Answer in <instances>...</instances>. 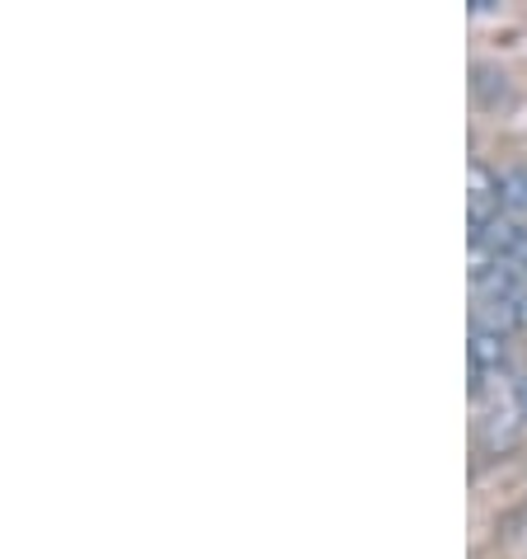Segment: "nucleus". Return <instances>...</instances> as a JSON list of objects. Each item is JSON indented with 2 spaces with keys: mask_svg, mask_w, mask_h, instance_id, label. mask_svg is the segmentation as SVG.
I'll return each instance as SVG.
<instances>
[{
  "mask_svg": "<svg viewBox=\"0 0 527 559\" xmlns=\"http://www.w3.org/2000/svg\"><path fill=\"white\" fill-rule=\"evenodd\" d=\"M500 207L527 222V169H504L500 175Z\"/></svg>",
  "mask_w": 527,
  "mask_h": 559,
  "instance_id": "obj_3",
  "label": "nucleus"
},
{
  "mask_svg": "<svg viewBox=\"0 0 527 559\" xmlns=\"http://www.w3.org/2000/svg\"><path fill=\"white\" fill-rule=\"evenodd\" d=\"M508 395H514V409H518V418L527 424V377H518L514 385H508Z\"/></svg>",
  "mask_w": 527,
  "mask_h": 559,
  "instance_id": "obj_4",
  "label": "nucleus"
},
{
  "mask_svg": "<svg viewBox=\"0 0 527 559\" xmlns=\"http://www.w3.org/2000/svg\"><path fill=\"white\" fill-rule=\"evenodd\" d=\"M471 95H476V104L500 108L508 99V75L500 67H490V61H480V67L471 71Z\"/></svg>",
  "mask_w": 527,
  "mask_h": 559,
  "instance_id": "obj_2",
  "label": "nucleus"
},
{
  "mask_svg": "<svg viewBox=\"0 0 527 559\" xmlns=\"http://www.w3.org/2000/svg\"><path fill=\"white\" fill-rule=\"evenodd\" d=\"M467 357H471V391L480 395L490 381H500L508 371V334L494 330V324H485V320H471Z\"/></svg>",
  "mask_w": 527,
  "mask_h": 559,
  "instance_id": "obj_1",
  "label": "nucleus"
}]
</instances>
